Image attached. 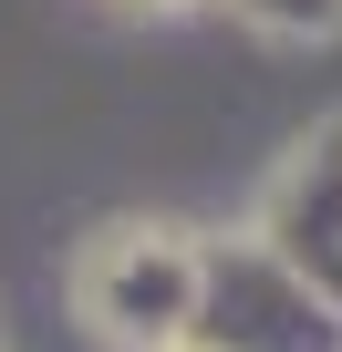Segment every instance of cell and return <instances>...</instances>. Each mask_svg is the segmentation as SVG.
Here are the masks:
<instances>
[]
</instances>
